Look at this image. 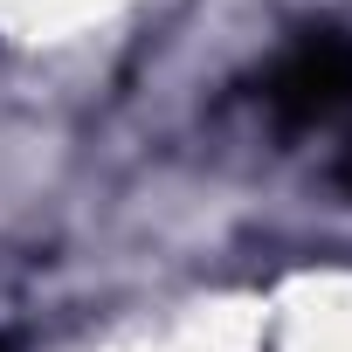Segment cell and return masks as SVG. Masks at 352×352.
<instances>
[{
	"label": "cell",
	"instance_id": "6da1fadb",
	"mask_svg": "<svg viewBox=\"0 0 352 352\" xmlns=\"http://www.w3.org/2000/svg\"><path fill=\"white\" fill-rule=\"evenodd\" d=\"M249 90H256V111L270 118V131H283V138L324 131L331 118L352 111V28H345V21H311V28H297V35L263 63V76H256Z\"/></svg>",
	"mask_w": 352,
	"mask_h": 352
},
{
	"label": "cell",
	"instance_id": "7a4b0ae2",
	"mask_svg": "<svg viewBox=\"0 0 352 352\" xmlns=\"http://www.w3.org/2000/svg\"><path fill=\"white\" fill-rule=\"evenodd\" d=\"M324 180H331V194H345V201H352V138L338 145V159H331V173H324Z\"/></svg>",
	"mask_w": 352,
	"mask_h": 352
},
{
	"label": "cell",
	"instance_id": "3957f363",
	"mask_svg": "<svg viewBox=\"0 0 352 352\" xmlns=\"http://www.w3.org/2000/svg\"><path fill=\"white\" fill-rule=\"evenodd\" d=\"M0 352H14V338H0Z\"/></svg>",
	"mask_w": 352,
	"mask_h": 352
}]
</instances>
